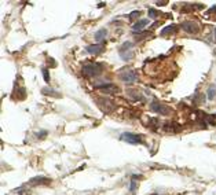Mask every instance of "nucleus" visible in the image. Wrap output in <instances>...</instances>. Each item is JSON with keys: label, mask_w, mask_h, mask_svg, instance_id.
<instances>
[{"label": "nucleus", "mask_w": 216, "mask_h": 195, "mask_svg": "<svg viewBox=\"0 0 216 195\" xmlns=\"http://www.w3.org/2000/svg\"><path fill=\"white\" fill-rule=\"evenodd\" d=\"M120 56H121L123 61H125V62H127V61H131V59L134 58V52L131 51L129 54H124V52H120Z\"/></svg>", "instance_id": "obj_16"}, {"label": "nucleus", "mask_w": 216, "mask_h": 195, "mask_svg": "<svg viewBox=\"0 0 216 195\" xmlns=\"http://www.w3.org/2000/svg\"><path fill=\"white\" fill-rule=\"evenodd\" d=\"M103 72V66L101 63H92V62H87L81 69L83 76L85 77H96Z\"/></svg>", "instance_id": "obj_1"}, {"label": "nucleus", "mask_w": 216, "mask_h": 195, "mask_svg": "<svg viewBox=\"0 0 216 195\" xmlns=\"http://www.w3.org/2000/svg\"><path fill=\"white\" fill-rule=\"evenodd\" d=\"M106 34H108V30H106V29L98 30V32L95 33V40H96V41H102V40L106 37Z\"/></svg>", "instance_id": "obj_13"}, {"label": "nucleus", "mask_w": 216, "mask_h": 195, "mask_svg": "<svg viewBox=\"0 0 216 195\" xmlns=\"http://www.w3.org/2000/svg\"><path fill=\"white\" fill-rule=\"evenodd\" d=\"M36 136L39 137L40 140H41V139H44V137L47 136V130H41V132H39V134H36Z\"/></svg>", "instance_id": "obj_20"}, {"label": "nucleus", "mask_w": 216, "mask_h": 195, "mask_svg": "<svg viewBox=\"0 0 216 195\" xmlns=\"http://www.w3.org/2000/svg\"><path fill=\"white\" fill-rule=\"evenodd\" d=\"M176 29H178V28H176L175 25H169V26H167L165 29L161 30L160 34H161V36H168V34H171V33H175V32H176Z\"/></svg>", "instance_id": "obj_12"}, {"label": "nucleus", "mask_w": 216, "mask_h": 195, "mask_svg": "<svg viewBox=\"0 0 216 195\" xmlns=\"http://www.w3.org/2000/svg\"><path fill=\"white\" fill-rule=\"evenodd\" d=\"M149 16H150V20H156L158 16V11H156L154 8H150L149 10Z\"/></svg>", "instance_id": "obj_17"}, {"label": "nucleus", "mask_w": 216, "mask_h": 195, "mask_svg": "<svg viewBox=\"0 0 216 195\" xmlns=\"http://www.w3.org/2000/svg\"><path fill=\"white\" fill-rule=\"evenodd\" d=\"M120 78L125 82H132L138 78V74L134 70H123V72L120 73Z\"/></svg>", "instance_id": "obj_5"}, {"label": "nucleus", "mask_w": 216, "mask_h": 195, "mask_svg": "<svg viewBox=\"0 0 216 195\" xmlns=\"http://www.w3.org/2000/svg\"><path fill=\"white\" fill-rule=\"evenodd\" d=\"M127 95L131 96L132 99H142V95L138 91H135V89H127Z\"/></svg>", "instance_id": "obj_14"}, {"label": "nucleus", "mask_w": 216, "mask_h": 195, "mask_svg": "<svg viewBox=\"0 0 216 195\" xmlns=\"http://www.w3.org/2000/svg\"><path fill=\"white\" fill-rule=\"evenodd\" d=\"M150 107H151V110H153V111L160 113L161 116H169V114H171L169 109H167V106H165V104H161V103H158V102H153V103L150 104Z\"/></svg>", "instance_id": "obj_4"}, {"label": "nucleus", "mask_w": 216, "mask_h": 195, "mask_svg": "<svg viewBox=\"0 0 216 195\" xmlns=\"http://www.w3.org/2000/svg\"><path fill=\"white\" fill-rule=\"evenodd\" d=\"M103 50H105L103 44H91V46H88L85 48V51L88 52V54H91V55H98V54L103 52Z\"/></svg>", "instance_id": "obj_6"}, {"label": "nucleus", "mask_w": 216, "mask_h": 195, "mask_svg": "<svg viewBox=\"0 0 216 195\" xmlns=\"http://www.w3.org/2000/svg\"><path fill=\"white\" fill-rule=\"evenodd\" d=\"M41 94L43 95H48V96H54V98H61L62 96L58 91H54V89H51V88H43Z\"/></svg>", "instance_id": "obj_11"}, {"label": "nucleus", "mask_w": 216, "mask_h": 195, "mask_svg": "<svg viewBox=\"0 0 216 195\" xmlns=\"http://www.w3.org/2000/svg\"><path fill=\"white\" fill-rule=\"evenodd\" d=\"M149 22H150V20H141V21H138V22L135 23L134 26H132V30H134V33L141 32V30L143 29V28L148 25Z\"/></svg>", "instance_id": "obj_10"}, {"label": "nucleus", "mask_w": 216, "mask_h": 195, "mask_svg": "<svg viewBox=\"0 0 216 195\" xmlns=\"http://www.w3.org/2000/svg\"><path fill=\"white\" fill-rule=\"evenodd\" d=\"M139 15H141V11H132V13L129 14V20H135V18Z\"/></svg>", "instance_id": "obj_19"}, {"label": "nucleus", "mask_w": 216, "mask_h": 195, "mask_svg": "<svg viewBox=\"0 0 216 195\" xmlns=\"http://www.w3.org/2000/svg\"><path fill=\"white\" fill-rule=\"evenodd\" d=\"M96 103H98V106L103 111H110L111 109H113V103H111L109 99H105V98H103V99H98Z\"/></svg>", "instance_id": "obj_8"}, {"label": "nucleus", "mask_w": 216, "mask_h": 195, "mask_svg": "<svg viewBox=\"0 0 216 195\" xmlns=\"http://www.w3.org/2000/svg\"><path fill=\"white\" fill-rule=\"evenodd\" d=\"M120 139H121L123 142L129 143V144H139V143H142V136L135 135V134H128V132L123 134L121 136H120Z\"/></svg>", "instance_id": "obj_3"}, {"label": "nucleus", "mask_w": 216, "mask_h": 195, "mask_svg": "<svg viewBox=\"0 0 216 195\" xmlns=\"http://www.w3.org/2000/svg\"><path fill=\"white\" fill-rule=\"evenodd\" d=\"M96 88H99L101 91L106 92V94H116L118 92V88L117 85L114 84H105V85H96Z\"/></svg>", "instance_id": "obj_9"}, {"label": "nucleus", "mask_w": 216, "mask_h": 195, "mask_svg": "<svg viewBox=\"0 0 216 195\" xmlns=\"http://www.w3.org/2000/svg\"><path fill=\"white\" fill-rule=\"evenodd\" d=\"M51 183V179L48 177H43V176H36V177H33L28 182V184L30 185H40V184H50Z\"/></svg>", "instance_id": "obj_7"}, {"label": "nucleus", "mask_w": 216, "mask_h": 195, "mask_svg": "<svg viewBox=\"0 0 216 195\" xmlns=\"http://www.w3.org/2000/svg\"><path fill=\"white\" fill-rule=\"evenodd\" d=\"M129 47H132V43H125L124 46L120 48V52H125V50L127 48H129Z\"/></svg>", "instance_id": "obj_21"}, {"label": "nucleus", "mask_w": 216, "mask_h": 195, "mask_svg": "<svg viewBox=\"0 0 216 195\" xmlns=\"http://www.w3.org/2000/svg\"><path fill=\"white\" fill-rule=\"evenodd\" d=\"M180 28L186 33H190V34H197V33L200 32V26L197 25L196 22H193V21H186V22H183L180 25Z\"/></svg>", "instance_id": "obj_2"}, {"label": "nucleus", "mask_w": 216, "mask_h": 195, "mask_svg": "<svg viewBox=\"0 0 216 195\" xmlns=\"http://www.w3.org/2000/svg\"><path fill=\"white\" fill-rule=\"evenodd\" d=\"M215 96H216V88L212 85V87H209V89H208V99L212 100V99H215Z\"/></svg>", "instance_id": "obj_15"}, {"label": "nucleus", "mask_w": 216, "mask_h": 195, "mask_svg": "<svg viewBox=\"0 0 216 195\" xmlns=\"http://www.w3.org/2000/svg\"><path fill=\"white\" fill-rule=\"evenodd\" d=\"M41 72H43V77H44V81H46V82H50V76H48V70H47L46 68H43V69H41Z\"/></svg>", "instance_id": "obj_18"}, {"label": "nucleus", "mask_w": 216, "mask_h": 195, "mask_svg": "<svg viewBox=\"0 0 216 195\" xmlns=\"http://www.w3.org/2000/svg\"><path fill=\"white\" fill-rule=\"evenodd\" d=\"M135 187H136V183H135V179H132V183H131V188H129V191H135Z\"/></svg>", "instance_id": "obj_22"}, {"label": "nucleus", "mask_w": 216, "mask_h": 195, "mask_svg": "<svg viewBox=\"0 0 216 195\" xmlns=\"http://www.w3.org/2000/svg\"><path fill=\"white\" fill-rule=\"evenodd\" d=\"M215 40H216V29H215Z\"/></svg>", "instance_id": "obj_23"}]
</instances>
